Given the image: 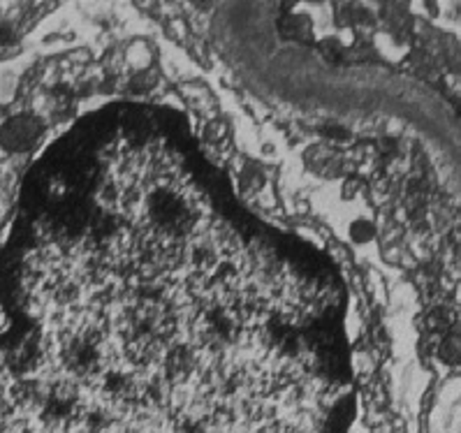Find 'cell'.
Instances as JSON below:
<instances>
[{
	"instance_id": "obj_1",
	"label": "cell",
	"mask_w": 461,
	"mask_h": 433,
	"mask_svg": "<svg viewBox=\"0 0 461 433\" xmlns=\"http://www.w3.org/2000/svg\"><path fill=\"white\" fill-rule=\"evenodd\" d=\"M350 293L179 109L112 103L31 165L0 244V433H348Z\"/></svg>"
}]
</instances>
